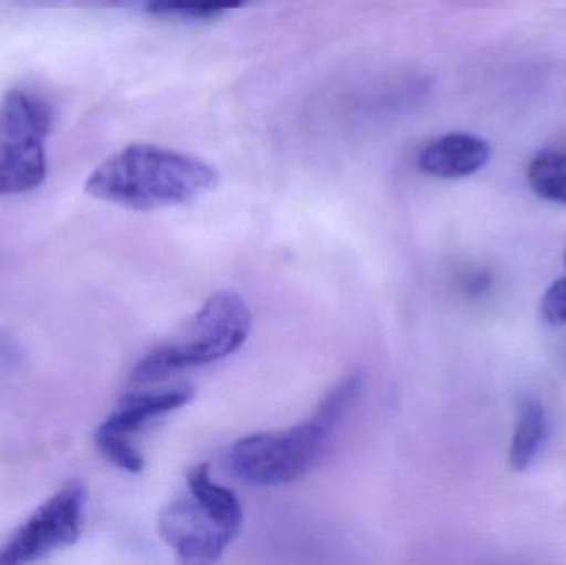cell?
I'll return each mask as SVG.
<instances>
[{"label":"cell","instance_id":"1","mask_svg":"<svg viewBox=\"0 0 566 565\" xmlns=\"http://www.w3.org/2000/svg\"><path fill=\"white\" fill-rule=\"evenodd\" d=\"M218 185V169L202 159L135 143L93 169L85 192L133 211H158L189 205Z\"/></svg>","mask_w":566,"mask_h":565},{"label":"cell","instance_id":"2","mask_svg":"<svg viewBox=\"0 0 566 565\" xmlns=\"http://www.w3.org/2000/svg\"><path fill=\"white\" fill-rule=\"evenodd\" d=\"M188 484L191 498L159 513L158 533L182 563L212 564L241 534L244 510L234 491L214 483L208 463L189 471Z\"/></svg>","mask_w":566,"mask_h":565},{"label":"cell","instance_id":"3","mask_svg":"<svg viewBox=\"0 0 566 565\" xmlns=\"http://www.w3.org/2000/svg\"><path fill=\"white\" fill-rule=\"evenodd\" d=\"M252 331V312L242 295L219 291L205 302L178 337L153 348L136 364L133 380L158 381L175 372L214 364L238 352Z\"/></svg>","mask_w":566,"mask_h":565},{"label":"cell","instance_id":"4","mask_svg":"<svg viewBox=\"0 0 566 565\" xmlns=\"http://www.w3.org/2000/svg\"><path fill=\"white\" fill-rule=\"evenodd\" d=\"M335 428L315 411L308 420L286 430L249 435L232 444L229 468L239 480L254 486L292 483L315 467Z\"/></svg>","mask_w":566,"mask_h":565},{"label":"cell","instance_id":"5","mask_svg":"<svg viewBox=\"0 0 566 565\" xmlns=\"http://www.w3.org/2000/svg\"><path fill=\"white\" fill-rule=\"evenodd\" d=\"M52 108L23 90L0 100V196L25 195L45 181V142L52 129Z\"/></svg>","mask_w":566,"mask_h":565},{"label":"cell","instance_id":"6","mask_svg":"<svg viewBox=\"0 0 566 565\" xmlns=\"http://www.w3.org/2000/svg\"><path fill=\"white\" fill-rule=\"evenodd\" d=\"M86 506L85 484L66 483L7 541L0 550V565L36 563L75 544L85 523Z\"/></svg>","mask_w":566,"mask_h":565},{"label":"cell","instance_id":"7","mask_svg":"<svg viewBox=\"0 0 566 565\" xmlns=\"http://www.w3.org/2000/svg\"><path fill=\"white\" fill-rule=\"evenodd\" d=\"M196 390L189 385L149 391L126 398L96 430L95 437L115 438L132 441V437L146 427L149 421L169 411L179 410L195 398Z\"/></svg>","mask_w":566,"mask_h":565},{"label":"cell","instance_id":"8","mask_svg":"<svg viewBox=\"0 0 566 565\" xmlns=\"http://www.w3.org/2000/svg\"><path fill=\"white\" fill-rule=\"evenodd\" d=\"M491 159V145L472 133H448L429 143L418 165L426 175L436 178H464L481 171Z\"/></svg>","mask_w":566,"mask_h":565},{"label":"cell","instance_id":"9","mask_svg":"<svg viewBox=\"0 0 566 565\" xmlns=\"http://www.w3.org/2000/svg\"><path fill=\"white\" fill-rule=\"evenodd\" d=\"M548 420L544 405L527 400L521 408L517 427L512 438L509 463L514 471L531 470L547 440Z\"/></svg>","mask_w":566,"mask_h":565},{"label":"cell","instance_id":"10","mask_svg":"<svg viewBox=\"0 0 566 565\" xmlns=\"http://www.w3.org/2000/svg\"><path fill=\"white\" fill-rule=\"evenodd\" d=\"M528 185L538 198L566 206V156L544 151L532 159L527 171Z\"/></svg>","mask_w":566,"mask_h":565},{"label":"cell","instance_id":"11","mask_svg":"<svg viewBox=\"0 0 566 565\" xmlns=\"http://www.w3.org/2000/svg\"><path fill=\"white\" fill-rule=\"evenodd\" d=\"M245 2L248 0H148L146 10L155 15L179 13V15L206 17L238 9Z\"/></svg>","mask_w":566,"mask_h":565},{"label":"cell","instance_id":"12","mask_svg":"<svg viewBox=\"0 0 566 565\" xmlns=\"http://www.w3.org/2000/svg\"><path fill=\"white\" fill-rule=\"evenodd\" d=\"M95 443L99 453L119 470L136 474L142 473L145 468V458L129 441L95 437Z\"/></svg>","mask_w":566,"mask_h":565},{"label":"cell","instance_id":"13","mask_svg":"<svg viewBox=\"0 0 566 565\" xmlns=\"http://www.w3.org/2000/svg\"><path fill=\"white\" fill-rule=\"evenodd\" d=\"M542 315L552 325L566 324V278L551 285L542 299Z\"/></svg>","mask_w":566,"mask_h":565},{"label":"cell","instance_id":"14","mask_svg":"<svg viewBox=\"0 0 566 565\" xmlns=\"http://www.w3.org/2000/svg\"><path fill=\"white\" fill-rule=\"evenodd\" d=\"M564 261H565V268H566V251H565V258H564Z\"/></svg>","mask_w":566,"mask_h":565}]
</instances>
